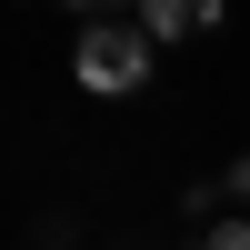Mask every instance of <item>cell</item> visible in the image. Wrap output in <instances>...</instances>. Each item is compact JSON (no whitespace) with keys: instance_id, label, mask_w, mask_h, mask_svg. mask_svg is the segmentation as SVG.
Here are the masks:
<instances>
[{"instance_id":"6da1fadb","label":"cell","mask_w":250,"mask_h":250,"mask_svg":"<svg viewBox=\"0 0 250 250\" xmlns=\"http://www.w3.org/2000/svg\"><path fill=\"white\" fill-rule=\"evenodd\" d=\"M70 80H80L90 100L140 90V80H150V30H140V20H90V30L70 40Z\"/></svg>"},{"instance_id":"7a4b0ae2","label":"cell","mask_w":250,"mask_h":250,"mask_svg":"<svg viewBox=\"0 0 250 250\" xmlns=\"http://www.w3.org/2000/svg\"><path fill=\"white\" fill-rule=\"evenodd\" d=\"M140 30L150 40H190V30H220L210 0H140Z\"/></svg>"},{"instance_id":"3957f363","label":"cell","mask_w":250,"mask_h":250,"mask_svg":"<svg viewBox=\"0 0 250 250\" xmlns=\"http://www.w3.org/2000/svg\"><path fill=\"white\" fill-rule=\"evenodd\" d=\"M200 250H250V220H220V230L200 240Z\"/></svg>"},{"instance_id":"277c9868","label":"cell","mask_w":250,"mask_h":250,"mask_svg":"<svg viewBox=\"0 0 250 250\" xmlns=\"http://www.w3.org/2000/svg\"><path fill=\"white\" fill-rule=\"evenodd\" d=\"M230 190H240V200H250V160H230Z\"/></svg>"}]
</instances>
